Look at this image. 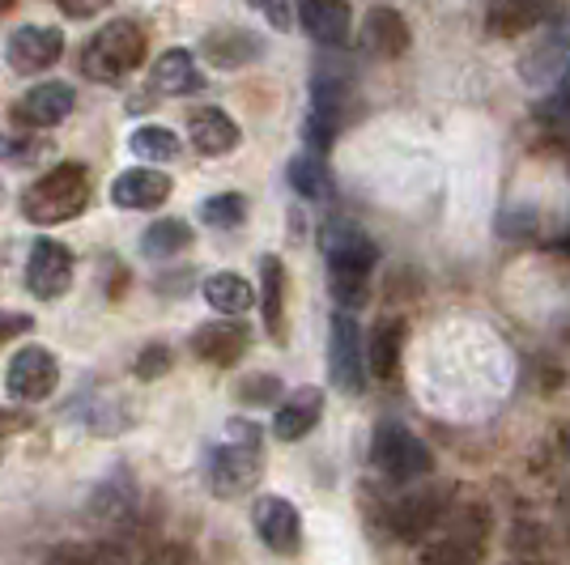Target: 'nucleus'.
Segmentation results:
<instances>
[{"instance_id":"a19ab883","label":"nucleus","mask_w":570,"mask_h":565,"mask_svg":"<svg viewBox=\"0 0 570 565\" xmlns=\"http://www.w3.org/2000/svg\"><path fill=\"white\" fill-rule=\"evenodd\" d=\"M86 565H119V562L111 557V553H90V557H86Z\"/></svg>"},{"instance_id":"473e14b6","label":"nucleus","mask_w":570,"mask_h":565,"mask_svg":"<svg viewBox=\"0 0 570 565\" xmlns=\"http://www.w3.org/2000/svg\"><path fill=\"white\" fill-rule=\"evenodd\" d=\"M546 123L570 141V65L562 69V77L553 81V98L546 102Z\"/></svg>"},{"instance_id":"4468645a","label":"nucleus","mask_w":570,"mask_h":565,"mask_svg":"<svg viewBox=\"0 0 570 565\" xmlns=\"http://www.w3.org/2000/svg\"><path fill=\"white\" fill-rule=\"evenodd\" d=\"M72 86L65 81H43V86H35V90H26L18 98V107H13V119L22 123V128H35V132H43V128H56V123H65L72 111Z\"/></svg>"},{"instance_id":"ddd939ff","label":"nucleus","mask_w":570,"mask_h":565,"mask_svg":"<svg viewBox=\"0 0 570 565\" xmlns=\"http://www.w3.org/2000/svg\"><path fill=\"white\" fill-rule=\"evenodd\" d=\"M247 345H252V328L243 324V315L214 319V324L191 331L188 340L191 354L200 357V361H209V366H235L238 357L247 354Z\"/></svg>"},{"instance_id":"7ed1b4c3","label":"nucleus","mask_w":570,"mask_h":565,"mask_svg":"<svg viewBox=\"0 0 570 565\" xmlns=\"http://www.w3.org/2000/svg\"><path fill=\"white\" fill-rule=\"evenodd\" d=\"M145 30L132 18H116L98 30L95 39L81 48V69L90 81H102V86H119L128 72L141 69L145 60Z\"/></svg>"},{"instance_id":"4be33fe9","label":"nucleus","mask_w":570,"mask_h":565,"mask_svg":"<svg viewBox=\"0 0 570 565\" xmlns=\"http://www.w3.org/2000/svg\"><path fill=\"white\" fill-rule=\"evenodd\" d=\"M149 90L163 98H179V95H196L200 90V69L191 60V51L170 48L158 56V65L149 69Z\"/></svg>"},{"instance_id":"f3484780","label":"nucleus","mask_w":570,"mask_h":565,"mask_svg":"<svg viewBox=\"0 0 570 565\" xmlns=\"http://www.w3.org/2000/svg\"><path fill=\"white\" fill-rule=\"evenodd\" d=\"M549 18V0H490L485 9V30L494 39H520L528 30Z\"/></svg>"},{"instance_id":"1a4fd4ad","label":"nucleus","mask_w":570,"mask_h":565,"mask_svg":"<svg viewBox=\"0 0 570 565\" xmlns=\"http://www.w3.org/2000/svg\"><path fill=\"white\" fill-rule=\"evenodd\" d=\"M4 387L18 404H43L60 387V361L48 345H26L22 354H13L4 370Z\"/></svg>"},{"instance_id":"58836bf2","label":"nucleus","mask_w":570,"mask_h":565,"mask_svg":"<svg viewBox=\"0 0 570 565\" xmlns=\"http://www.w3.org/2000/svg\"><path fill=\"white\" fill-rule=\"evenodd\" d=\"M60 4V13L72 18V22H81V18H95L102 4H111V0H56Z\"/></svg>"},{"instance_id":"39448f33","label":"nucleus","mask_w":570,"mask_h":565,"mask_svg":"<svg viewBox=\"0 0 570 565\" xmlns=\"http://www.w3.org/2000/svg\"><path fill=\"white\" fill-rule=\"evenodd\" d=\"M350 98H354V81H350V72H333L328 65L315 72V81H311V111H307V145L311 153H324L333 137L341 132V119H345V107H350Z\"/></svg>"},{"instance_id":"dca6fc26","label":"nucleus","mask_w":570,"mask_h":565,"mask_svg":"<svg viewBox=\"0 0 570 565\" xmlns=\"http://www.w3.org/2000/svg\"><path fill=\"white\" fill-rule=\"evenodd\" d=\"M170 196V175L163 170H149V166H137V170H124L116 184H111V200L119 209H158L167 205Z\"/></svg>"},{"instance_id":"e433bc0d","label":"nucleus","mask_w":570,"mask_h":565,"mask_svg":"<svg viewBox=\"0 0 570 565\" xmlns=\"http://www.w3.org/2000/svg\"><path fill=\"white\" fill-rule=\"evenodd\" d=\"M30 328H35V319L26 310H0V345L13 340V336H26Z\"/></svg>"},{"instance_id":"79ce46f5","label":"nucleus","mask_w":570,"mask_h":565,"mask_svg":"<svg viewBox=\"0 0 570 565\" xmlns=\"http://www.w3.org/2000/svg\"><path fill=\"white\" fill-rule=\"evenodd\" d=\"M13 4H18V0H0V13H9V9H13Z\"/></svg>"},{"instance_id":"b1692460","label":"nucleus","mask_w":570,"mask_h":565,"mask_svg":"<svg viewBox=\"0 0 570 565\" xmlns=\"http://www.w3.org/2000/svg\"><path fill=\"white\" fill-rule=\"evenodd\" d=\"M261 39L256 34H247V30H214L209 39H205V60L214 65V69H243V65H252V60H261Z\"/></svg>"},{"instance_id":"20e7f679","label":"nucleus","mask_w":570,"mask_h":565,"mask_svg":"<svg viewBox=\"0 0 570 565\" xmlns=\"http://www.w3.org/2000/svg\"><path fill=\"white\" fill-rule=\"evenodd\" d=\"M371 459H375V468H380L387 480H396V485H413V480H422V476L434 472L430 447L401 422L375 425V434H371Z\"/></svg>"},{"instance_id":"4c0bfd02","label":"nucleus","mask_w":570,"mask_h":565,"mask_svg":"<svg viewBox=\"0 0 570 565\" xmlns=\"http://www.w3.org/2000/svg\"><path fill=\"white\" fill-rule=\"evenodd\" d=\"M256 13H264L268 22L277 26V30H285L289 26V0H247Z\"/></svg>"},{"instance_id":"37998d69","label":"nucleus","mask_w":570,"mask_h":565,"mask_svg":"<svg viewBox=\"0 0 570 565\" xmlns=\"http://www.w3.org/2000/svg\"><path fill=\"white\" fill-rule=\"evenodd\" d=\"M562 447L570 450V425H567V434H562Z\"/></svg>"},{"instance_id":"9b49d317","label":"nucleus","mask_w":570,"mask_h":565,"mask_svg":"<svg viewBox=\"0 0 570 565\" xmlns=\"http://www.w3.org/2000/svg\"><path fill=\"white\" fill-rule=\"evenodd\" d=\"M252 523H256V536H261L264 548L282 553V557H294L298 544H303V518L294 511V502H285L277 494L256 497L252 506Z\"/></svg>"},{"instance_id":"c03bdc74","label":"nucleus","mask_w":570,"mask_h":565,"mask_svg":"<svg viewBox=\"0 0 570 565\" xmlns=\"http://www.w3.org/2000/svg\"><path fill=\"white\" fill-rule=\"evenodd\" d=\"M0 200H4V184H0Z\"/></svg>"},{"instance_id":"412c9836","label":"nucleus","mask_w":570,"mask_h":565,"mask_svg":"<svg viewBox=\"0 0 570 565\" xmlns=\"http://www.w3.org/2000/svg\"><path fill=\"white\" fill-rule=\"evenodd\" d=\"M570 65V39L567 30H553V34H546L537 48L523 51L520 60V77L528 81V86H553L558 77H562V69Z\"/></svg>"},{"instance_id":"2eb2a0df","label":"nucleus","mask_w":570,"mask_h":565,"mask_svg":"<svg viewBox=\"0 0 570 565\" xmlns=\"http://www.w3.org/2000/svg\"><path fill=\"white\" fill-rule=\"evenodd\" d=\"M324 417V391L320 387H298L289 400L277 404V413H273V438L277 443H298V438H307L311 429L320 425Z\"/></svg>"},{"instance_id":"2f4dec72","label":"nucleus","mask_w":570,"mask_h":565,"mask_svg":"<svg viewBox=\"0 0 570 565\" xmlns=\"http://www.w3.org/2000/svg\"><path fill=\"white\" fill-rule=\"evenodd\" d=\"M200 221H205V226H214V230H235V226L247 221V200H243L238 191L209 196V200L200 205Z\"/></svg>"},{"instance_id":"bb28decb","label":"nucleus","mask_w":570,"mask_h":565,"mask_svg":"<svg viewBox=\"0 0 570 565\" xmlns=\"http://www.w3.org/2000/svg\"><path fill=\"white\" fill-rule=\"evenodd\" d=\"M188 247H191V226L179 221V217H163V221H154L141 235V251L149 259H170L179 256V251H188Z\"/></svg>"},{"instance_id":"c9c22d12","label":"nucleus","mask_w":570,"mask_h":565,"mask_svg":"<svg viewBox=\"0 0 570 565\" xmlns=\"http://www.w3.org/2000/svg\"><path fill=\"white\" fill-rule=\"evenodd\" d=\"M170 370V349L167 345H145L137 354V378H163Z\"/></svg>"},{"instance_id":"cd10ccee","label":"nucleus","mask_w":570,"mask_h":565,"mask_svg":"<svg viewBox=\"0 0 570 565\" xmlns=\"http://www.w3.org/2000/svg\"><path fill=\"white\" fill-rule=\"evenodd\" d=\"M285 175H289V188L298 191L303 200H328L333 196V175H328V166L320 162V153H298Z\"/></svg>"},{"instance_id":"f8f14e48","label":"nucleus","mask_w":570,"mask_h":565,"mask_svg":"<svg viewBox=\"0 0 570 565\" xmlns=\"http://www.w3.org/2000/svg\"><path fill=\"white\" fill-rule=\"evenodd\" d=\"M4 56H9V69L22 72V77L43 72L65 56V34L56 26H22V30L9 34Z\"/></svg>"},{"instance_id":"f257e3e1","label":"nucleus","mask_w":570,"mask_h":565,"mask_svg":"<svg viewBox=\"0 0 570 565\" xmlns=\"http://www.w3.org/2000/svg\"><path fill=\"white\" fill-rule=\"evenodd\" d=\"M324 259H328V281H333V298L345 310L366 307L371 298V272H375V259L380 247L375 238L366 235L354 221H328L324 226Z\"/></svg>"},{"instance_id":"393cba45","label":"nucleus","mask_w":570,"mask_h":565,"mask_svg":"<svg viewBox=\"0 0 570 565\" xmlns=\"http://www.w3.org/2000/svg\"><path fill=\"white\" fill-rule=\"evenodd\" d=\"M200 289H205V303L217 315H247V310L256 307V289L238 272H214V277H205Z\"/></svg>"},{"instance_id":"7c9ffc66","label":"nucleus","mask_w":570,"mask_h":565,"mask_svg":"<svg viewBox=\"0 0 570 565\" xmlns=\"http://www.w3.org/2000/svg\"><path fill=\"white\" fill-rule=\"evenodd\" d=\"M132 153L145 158V162H175L179 158V137L170 128H158V123H145L132 132Z\"/></svg>"},{"instance_id":"a878e982","label":"nucleus","mask_w":570,"mask_h":565,"mask_svg":"<svg viewBox=\"0 0 570 565\" xmlns=\"http://www.w3.org/2000/svg\"><path fill=\"white\" fill-rule=\"evenodd\" d=\"M261 285H264V298H261L264 328L282 345L285 340V264L277 256L261 259Z\"/></svg>"},{"instance_id":"c85d7f7f","label":"nucleus","mask_w":570,"mask_h":565,"mask_svg":"<svg viewBox=\"0 0 570 565\" xmlns=\"http://www.w3.org/2000/svg\"><path fill=\"white\" fill-rule=\"evenodd\" d=\"M485 532H490V511L476 506V502L452 511L448 523H443V541L469 544V548H481V544H485Z\"/></svg>"},{"instance_id":"aec40b11","label":"nucleus","mask_w":570,"mask_h":565,"mask_svg":"<svg viewBox=\"0 0 570 565\" xmlns=\"http://www.w3.org/2000/svg\"><path fill=\"white\" fill-rule=\"evenodd\" d=\"M362 43L371 56H380V60H396L409 51V26L396 9H387V4H375L371 13H366V22H362Z\"/></svg>"},{"instance_id":"0eeeda50","label":"nucleus","mask_w":570,"mask_h":565,"mask_svg":"<svg viewBox=\"0 0 570 565\" xmlns=\"http://www.w3.org/2000/svg\"><path fill=\"white\" fill-rule=\"evenodd\" d=\"M328 375L333 387L345 396H362L366 391V349H362V331L350 310H336L328 324Z\"/></svg>"},{"instance_id":"5701e85b","label":"nucleus","mask_w":570,"mask_h":565,"mask_svg":"<svg viewBox=\"0 0 570 565\" xmlns=\"http://www.w3.org/2000/svg\"><path fill=\"white\" fill-rule=\"evenodd\" d=\"M401 354H404V319H383L380 328L371 331V345H366V370L392 383L401 375Z\"/></svg>"},{"instance_id":"a211bd4d","label":"nucleus","mask_w":570,"mask_h":565,"mask_svg":"<svg viewBox=\"0 0 570 565\" xmlns=\"http://www.w3.org/2000/svg\"><path fill=\"white\" fill-rule=\"evenodd\" d=\"M298 22L315 43L341 48L350 39V4L345 0H298Z\"/></svg>"},{"instance_id":"423d86ee","label":"nucleus","mask_w":570,"mask_h":565,"mask_svg":"<svg viewBox=\"0 0 570 565\" xmlns=\"http://www.w3.org/2000/svg\"><path fill=\"white\" fill-rule=\"evenodd\" d=\"M264 476V459H261V443H222V447L209 450V489L222 502H235V497H247Z\"/></svg>"},{"instance_id":"6ab92c4d","label":"nucleus","mask_w":570,"mask_h":565,"mask_svg":"<svg viewBox=\"0 0 570 565\" xmlns=\"http://www.w3.org/2000/svg\"><path fill=\"white\" fill-rule=\"evenodd\" d=\"M188 137L196 145V153L222 158L238 145V123L226 111H217V107H196L188 116Z\"/></svg>"},{"instance_id":"6e6552de","label":"nucleus","mask_w":570,"mask_h":565,"mask_svg":"<svg viewBox=\"0 0 570 565\" xmlns=\"http://www.w3.org/2000/svg\"><path fill=\"white\" fill-rule=\"evenodd\" d=\"M448 497H452L448 485H417V480H413V485L392 502V511H387L392 532H396L401 541H422L426 532H434V527L443 523Z\"/></svg>"},{"instance_id":"ea45409f","label":"nucleus","mask_w":570,"mask_h":565,"mask_svg":"<svg viewBox=\"0 0 570 565\" xmlns=\"http://www.w3.org/2000/svg\"><path fill=\"white\" fill-rule=\"evenodd\" d=\"M30 429V417L18 413V408H0V438H9V434H22Z\"/></svg>"},{"instance_id":"f704fd0d","label":"nucleus","mask_w":570,"mask_h":565,"mask_svg":"<svg viewBox=\"0 0 570 565\" xmlns=\"http://www.w3.org/2000/svg\"><path fill=\"white\" fill-rule=\"evenodd\" d=\"M128 506H132V494H128V489H116L111 480H107V485H98V494H95V515L119 518V515H128Z\"/></svg>"},{"instance_id":"f03ea898","label":"nucleus","mask_w":570,"mask_h":565,"mask_svg":"<svg viewBox=\"0 0 570 565\" xmlns=\"http://www.w3.org/2000/svg\"><path fill=\"white\" fill-rule=\"evenodd\" d=\"M90 205V170L81 162L51 166L22 191V217L30 226H60L81 217Z\"/></svg>"},{"instance_id":"9d476101","label":"nucleus","mask_w":570,"mask_h":565,"mask_svg":"<svg viewBox=\"0 0 570 565\" xmlns=\"http://www.w3.org/2000/svg\"><path fill=\"white\" fill-rule=\"evenodd\" d=\"M72 268H77V259H72V251L65 242L39 238V242L30 247V259H26V289H30L35 298H43V303H56V298L69 294Z\"/></svg>"},{"instance_id":"72a5a7b5","label":"nucleus","mask_w":570,"mask_h":565,"mask_svg":"<svg viewBox=\"0 0 570 565\" xmlns=\"http://www.w3.org/2000/svg\"><path fill=\"white\" fill-rule=\"evenodd\" d=\"M238 400L273 408V404L282 400V378L277 375H247L243 383H238Z\"/></svg>"},{"instance_id":"c756f323","label":"nucleus","mask_w":570,"mask_h":565,"mask_svg":"<svg viewBox=\"0 0 570 565\" xmlns=\"http://www.w3.org/2000/svg\"><path fill=\"white\" fill-rule=\"evenodd\" d=\"M48 153H51V141L48 137H35V128H30V132H4V137H0V166L26 170V166L43 162Z\"/></svg>"}]
</instances>
